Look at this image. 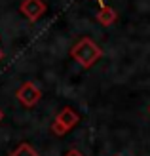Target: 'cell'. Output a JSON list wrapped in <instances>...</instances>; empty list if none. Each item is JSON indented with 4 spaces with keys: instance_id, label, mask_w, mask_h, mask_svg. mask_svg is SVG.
Listing matches in <instances>:
<instances>
[{
    "instance_id": "cell-1",
    "label": "cell",
    "mask_w": 150,
    "mask_h": 156,
    "mask_svg": "<svg viewBox=\"0 0 150 156\" xmlns=\"http://www.w3.org/2000/svg\"><path fill=\"white\" fill-rule=\"evenodd\" d=\"M70 55H72L84 69H89V67L101 57V50L89 40V38H82L80 42H76V44L72 46Z\"/></svg>"
},
{
    "instance_id": "cell-2",
    "label": "cell",
    "mask_w": 150,
    "mask_h": 156,
    "mask_svg": "<svg viewBox=\"0 0 150 156\" xmlns=\"http://www.w3.org/2000/svg\"><path fill=\"white\" fill-rule=\"evenodd\" d=\"M80 122V116H78L76 111H72V108H63L61 114H57V118H55L53 122V133L55 135H65L68 129H72L76 124Z\"/></svg>"
},
{
    "instance_id": "cell-4",
    "label": "cell",
    "mask_w": 150,
    "mask_h": 156,
    "mask_svg": "<svg viewBox=\"0 0 150 156\" xmlns=\"http://www.w3.org/2000/svg\"><path fill=\"white\" fill-rule=\"evenodd\" d=\"M21 12L25 13L30 21H36L46 12V4H42L40 0H25V2L21 4Z\"/></svg>"
},
{
    "instance_id": "cell-5",
    "label": "cell",
    "mask_w": 150,
    "mask_h": 156,
    "mask_svg": "<svg viewBox=\"0 0 150 156\" xmlns=\"http://www.w3.org/2000/svg\"><path fill=\"white\" fill-rule=\"evenodd\" d=\"M97 19L101 21V25H112L114 23V19H116V12L114 10H110V8H106V6H103L101 8V12L97 13Z\"/></svg>"
},
{
    "instance_id": "cell-9",
    "label": "cell",
    "mask_w": 150,
    "mask_h": 156,
    "mask_svg": "<svg viewBox=\"0 0 150 156\" xmlns=\"http://www.w3.org/2000/svg\"><path fill=\"white\" fill-rule=\"evenodd\" d=\"M0 59H2V51H0Z\"/></svg>"
},
{
    "instance_id": "cell-7",
    "label": "cell",
    "mask_w": 150,
    "mask_h": 156,
    "mask_svg": "<svg viewBox=\"0 0 150 156\" xmlns=\"http://www.w3.org/2000/svg\"><path fill=\"white\" fill-rule=\"evenodd\" d=\"M65 156H84V154H82L80 151H76V149H70V151H68Z\"/></svg>"
},
{
    "instance_id": "cell-10",
    "label": "cell",
    "mask_w": 150,
    "mask_h": 156,
    "mask_svg": "<svg viewBox=\"0 0 150 156\" xmlns=\"http://www.w3.org/2000/svg\"><path fill=\"white\" fill-rule=\"evenodd\" d=\"M148 112H150V107H148Z\"/></svg>"
},
{
    "instance_id": "cell-6",
    "label": "cell",
    "mask_w": 150,
    "mask_h": 156,
    "mask_svg": "<svg viewBox=\"0 0 150 156\" xmlns=\"http://www.w3.org/2000/svg\"><path fill=\"white\" fill-rule=\"evenodd\" d=\"M10 156H40V154H38L34 149H33V147H30V145H27V143H21L19 147H17V149H15Z\"/></svg>"
},
{
    "instance_id": "cell-3",
    "label": "cell",
    "mask_w": 150,
    "mask_h": 156,
    "mask_svg": "<svg viewBox=\"0 0 150 156\" xmlns=\"http://www.w3.org/2000/svg\"><path fill=\"white\" fill-rule=\"evenodd\" d=\"M42 97V90L34 82H25L17 90V99L23 107H34Z\"/></svg>"
},
{
    "instance_id": "cell-8",
    "label": "cell",
    "mask_w": 150,
    "mask_h": 156,
    "mask_svg": "<svg viewBox=\"0 0 150 156\" xmlns=\"http://www.w3.org/2000/svg\"><path fill=\"white\" fill-rule=\"evenodd\" d=\"M4 118V114H2V111H0V120H2Z\"/></svg>"
}]
</instances>
